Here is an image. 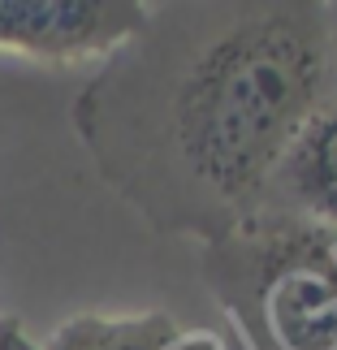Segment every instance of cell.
<instances>
[{"label":"cell","mask_w":337,"mask_h":350,"mask_svg":"<svg viewBox=\"0 0 337 350\" xmlns=\"http://www.w3.org/2000/svg\"><path fill=\"white\" fill-rule=\"evenodd\" d=\"M333 91L329 5L173 0L147 5L70 121L156 234L212 247L264 208L286 147Z\"/></svg>","instance_id":"6da1fadb"},{"label":"cell","mask_w":337,"mask_h":350,"mask_svg":"<svg viewBox=\"0 0 337 350\" xmlns=\"http://www.w3.org/2000/svg\"><path fill=\"white\" fill-rule=\"evenodd\" d=\"M204 277L251 350H337V230L260 208L204 247Z\"/></svg>","instance_id":"7a4b0ae2"},{"label":"cell","mask_w":337,"mask_h":350,"mask_svg":"<svg viewBox=\"0 0 337 350\" xmlns=\"http://www.w3.org/2000/svg\"><path fill=\"white\" fill-rule=\"evenodd\" d=\"M143 18V0H0V52L52 65L104 61Z\"/></svg>","instance_id":"3957f363"},{"label":"cell","mask_w":337,"mask_h":350,"mask_svg":"<svg viewBox=\"0 0 337 350\" xmlns=\"http://www.w3.org/2000/svg\"><path fill=\"white\" fill-rule=\"evenodd\" d=\"M264 208L337 230V91L303 121L273 173Z\"/></svg>","instance_id":"277c9868"},{"label":"cell","mask_w":337,"mask_h":350,"mask_svg":"<svg viewBox=\"0 0 337 350\" xmlns=\"http://www.w3.org/2000/svg\"><path fill=\"white\" fill-rule=\"evenodd\" d=\"M182 325L165 312L143 316H74L52 333L44 350H173Z\"/></svg>","instance_id":"5b68a950"},{"label":"cell","mask_w":337,"mask_h":350,"mask_svg":"<svg viewBox=\"0 0 337 350\" xmlns=\"http://www.w3.org/2000/svg\"><path fill=\"white\" fill-rule=\"evenodd\" d=\"M0 350H39V346L26 338L18 316H0Z\"/></svg>","instance_id":"8992f818"},{"label":"cell","mask_w":337,"mask_h":350,"mask_svg":"<svg viewBox=\"0 0 337 350\" xmlns=\"http://www.w3.org/2000/svg\"><path fill=\"white\" fill-rule=\"evenodd\" d=\"M329 52H333V87H337V5H329Z\"/></svg>","instance_id":"52a82bcc"},{"label":"cell","mask_w":337,"mask_h":350,"mask_svg":"<svg viewBox=\"0 0 337 350\" xmlns=\"http://www.w3.org/2000/svg\"><path fill=\"white\" fill-rule=\"evenodd\" d=\"M173 350H178V346H173Z\"/></svg>","instance_id":"ba28073f"}]
</instances>
